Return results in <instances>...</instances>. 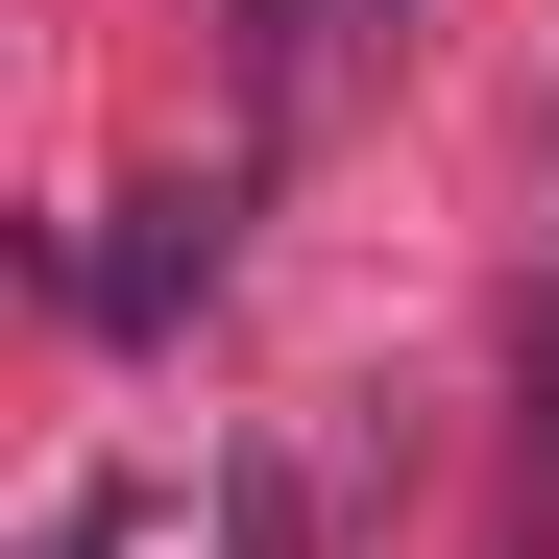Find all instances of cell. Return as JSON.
<instances>
[{"label": "cell", "mask_w": 559, "mask_h": 559, "mask_svg": "<svg viewBox=\"0 0 559 559\" xmlns=\"http://www.w3.org/2000/svg\"><path fill=\"white\" fill-rule=\"evenodd\" d=\"M195 267H219V195H146V243H98L73 293H98V341H146L170 293H195Z\"/></svg>", "instance_id": "obj_1"}]
</instances>
